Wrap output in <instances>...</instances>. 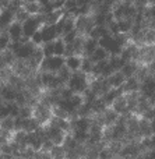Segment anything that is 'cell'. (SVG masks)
Returning a JSON list of instances; mask_svg holds the SVG:
<instances>
[{
    "label": "cell",
    "instance_id": "obj_1",
    "mask_svg": "<svg viewBox=\"0 0 155 159\" xmlns=\"http://www.w3.org/2000/svg\"><path fill=\"white\" fill-rule=\"evenodd\" d=\"M91 81V75H87L81 71H75L71 74L70 80L67 81V85L74 93H81L83 95L88 89V84Z\"/></svg>",
    "mask_w": 155,
    "mask_h": 159
},
{
    "label": "cell",
    "instance_id": "obj_2",
    "mask_svg": "<svg viewBox=\"0 0 155 159\" xmlns=\"http://www.w3.org/2000/svg\"><path fill=\"white\" fill-rule=\"evenodd\" d=\"M63 66H64V57L63 56L45 57L43 60H42L41 66H39L38 73H52V74H56Z\"/></svg>",
    "mask_w": 155,
    "mask_h": 159
},
{
    "label": "cell",
    "instance_id": "obj_3",
    "mask_svg": "<svg viewBox=\"0 0 155 159\" xmlns=\"http://www.w3.org/2000/svg\"><path fill=\"white\" fill-rule=\"evenodd\" d=\"M45 127V131H46V137L48 140H50L53 143V145H62L64 141V137H66L67 133L63 131L62 129L56 126H52V124H42Z\"/></svg>",
    "mask_w": 155,
    "mask_h": 159
},
{
    "label": "cell",
    "instance_id": "obj_4",
    "mask_svg": "<svg viewBox=\"0 0 155 159\" xmlns=\"http://www.w3.org/2000/svg\"><path fill=\"white\" fill-rule=\"evenodd\" d=\"M42 25V16H31L27 21L22 22V34L27 38H31L35 31H38Z\"/></svg>",
    "mask_w": 155,
    "mask_h": 159
},
{
    "label": "cell",
    "instance_id": "obj_5",
    "mask_svg": "<svg viewBox=\"0 0 155 159\" xmlns=\"http://www.w3.org/2000/svg\"><path fill=\"white\" fill-rule=\"evenodd\" d=\"M35 48L36 46L34 43H31V41L27 42V43H21V42H20V46L17 48V50L14 52V56H16L17 60H28V59L32 56Z\"/></svg>",
    "mask_w": 155,
    "mask_h": 159
},
{
    "label": "cell",
    "instance_id": "obj_6",
    "mask_svg": "<svg viewBox=\"0 0 155 159\" xmlns=\"http://www.w3.org/2000/svg\"><path fill=\"white\" fill-rule=\"evenodd\" d=\"M109 107H112V109L116 113H119L120 116H125V115L130 113L129 112V103H127V96L126 95H122V96H119V98H116Z\"/></svg>",
    "mask_w": 155,
    "mask_h": 159
},
{
    "label": "cell",
    "instance_id": "obj_7",
    "mask_svg": "<svg viewBox=\"0 0 155 159\" xmlns=\"http://www.w3.org/2000/svg\"><path fill=\"white\" fill-rule=\"evenodd\" d=\"M14 22V11L11 8H3L0 11V31H6Z\"/></svg>",
    "mask_w": 155,
    "mask_h": 159
},
{
    "label": "cell",
    "instance_id": "obj_8",
    "mask_svg": "<svg viewBox=\"0 0 155 159\" xmlns=\"http://www.w3.org/2000/svg\"><path fill=\"white\" fill-rule=\"evenodd\" d=\"M98 116L101 117L103 126H113V124L116 123V121L119 120V117H120L119 113H116L113 109H112V107H108V109H106L102 115H98Z\"/></svg>",
    "mask_w": 155,
    "mask_h": 159
},
{
    "label": "cell",
    "instance_id": "obj_9",
    "mask_svg": "<svg viewBox=\"0 0 155 159\" xmlns=\"http://www.w3.org/2000/svg\"><path fill=\"white\" fill-rule=\"evenodd\" d=\"M6 31H7V34L10 35L11 42H20V39L24 35V34H22V24H20V22H17V21L10 24V27Z\"/></svg>",
    "mask_w": 155,
    "mask_h": 159
},
{
    "label": "cell",
    "instance_id": "obj_10",
    "mask_svg": "<svg viewBox=\"0 0 155 159\" xmlns=\"http://www.w3.org/2000/svg\"><path fill=\"white\" fill-rule=\"evenodd\" d=\"M140 85H141V82H140L136 77L126 78V81L123 82V85H122L123 93H134V92H139V91H140Z\"/></svg>",
    "mask_w": 155,
    "mask_h": 159
},
{
    "label": "cell",
    "instance_id": "obj_11",
    "mask_svg": "<svg viewBox=\"0 0 155 159\" xmlns=\"http://www.w3.org/2000/svg\"><path fill=\"white\" fill-rule=\"evenodd\" d=\"M41 32H42V38H43V43L46 42H53L55 39H57V32H56L55 25H41Z\"/></svg>",
    "mask_w": 155,
    "mask_h": 159
},
{
    "label": "cell",
    "instance_id": "obj_12",
    "mask_svg": "<svg viewBox=\"0 0 155 159\" xmlns=\"http://www.w3.org/2000/svg\"><path fill=\"white\" fill-rule=\"evenodd\" d=\"M81 61H83V56H69V57H64V64L66 67L70 70L71 73L75 71H80V67H81Z\"/></svg>",
    "mask_w": 155,
    "mask_h": 159
},
{
    "label": "cell",
    "instance_id": "obj_13",
    "mask_svg": "<svg viewBox=\"0 0 155 159\" xmlns=\"http://www.w3.org/2000/svg\"><path fill=\"white\" fill-rule=\"evenodd\" d=\"M139 134H140V138L151 137L154 134L153 129H151L150 120H145V119L140 117V116H139Z\"/></svg>",
    "mask_w": 155,
    "mask_h": 159
},
{
    "label": "cell",
    "instance_id": "obj_14",
    "mask_svg": "<svg viewBox=\"0 0 155 159\" xmlns=\"http://www.w3.org/2000/svg\"><path fill=\"white\" fill-rule=\"evenodd\" d=\"M106 81H108L109 87L116 89V88H122V85H123V82L126 81V78L120 71H115L106 78Z\"/></svg>",
    "mask_w": 155,
    "mask_h": 159
},
{
    "label": "cell",
    "instance_id": "obj_15",
    "mask_svg": "<svg viewBox=\"0 0 155 159\" xmlns=\"http://www.w3.org/2000/svg\"><path fill=\"white\" fill-rule=\"evenodd\" d=\"M22 8L27 11L30 16H41V4L36 0H25Z\"/></svg>",
    "mask_w": 155,
    "mask_h": 159
},
{
    "label": "cell",
    "instance_id": "obj_16",
    "mask_svg": "<svg viewBox=\"0 0 155 159\" xmlns=\"http://www.w3.org/2000/svg\"><path fill=\"white\" fill-rule=\"evenodd\" d=\"M16 95H17V89L14 87H11L10 84L6 82L4 87H3V89H2V93H0L2 99L4 102H14L16 101Z\"/></svg>",
    "mask_w": 155,
    "mask_h": 159
},
{
    "label": "cell",
    "instance_id": "obj_17",
    "mask_svg": "<svg viewBox=\"0 0 155 159\" xmlns=\"http://www.w3.org/2000/svg\"><path fill=\"white\" fill-rule=\"evenodd\" d=\"M88 57L91 59V61L95 64V63H98V61L108 60V59H109V53H108V50H106L105 48L98 46L97 49L91 53V56H88Z\"/></svg>",
    "mask_w": 155,
    "mask_h": 159
},
{
    "label": "cell",
    "instance_id": "obj_18",
    "mask_svg": "<svg viewBox=\"0 0 155 159\" xmlns=\"http://www.w3.org/2000/svg\"><path fill=\"white\" fill-rule=\"evenodd\" d=\"M137 69H139V63H136V61H127V63L123 64L119 71L125 75V78H130L136 75Z\"/></svg>",
    "mask_w": 155,
    "mask_h": 159
},
{
    "label": "cell",
    "instance_id": "obj_19",
    "mask_svg": "<svg viewBox=\"0 0 155 159\" xmlns=\"http://www.w3.org/2000/svg\"><path fill=\"white\" fill-rule=\"evenodd\" d=\"M98 48V41L89 38V36H85L84 39V52H83V57H88L91 56V53L94 52L95 49Z\"/></svg>",
    "mask_w": 155,
    "mask_h": 159
},
{
    "label": "cell",
    "instance_id": "obj_20",
    "mask_svg": "<svg viewBox=\"0 0 155 159\" xmlns=\"http://www.w3.org/2000/svg\"><path fill=\"white\" fill-rule=\"evenodd\" d=\"M0 130L3 133H14V119L11 116L0 120Z\"/></svg>",
    "mask_w": 155,
    "mask_h": 159
},
{
    "label": "cell",
    "instance_id": "obj_21",
    "mask_svg": "<svg viewBox=\"0 0 155 159\" xmlns=\"http://www.w3.org/2000/svg\"><path fill=\"white\" fill-rule=\"evenodd\" d=\"M117 22V30H119V34H130L131 27H133V21L131 20H119Z\"/></svg>",
    "mask_w": 155,
    "mask_h": 159
},
{
    "label": "cell",
    "instance_id": "obj_22",
    "mask_svg": "<svg viewBox=\"0 0 155 159\" xmlns=\"http://www.w3.org/2000/svg\"><path fill=\"white\" fill-rule=\"evenodd\" d=\"M64 50H66V43L63 42V39H55L53 41V53H55V56H63L64 57Z\"/></svg>",
    "mask_w": 155,
    "mask_h": 159
},
{
    "label": "cell",
    "instance_id": "obj_23",
    "mask_svg": "<svg viewBox=\"0 0 155 159\" xmlns=\"http://www.w3.org/2000/svg\"><path fill=\"white\" fill-rule=\"evenodd\" d=\"M49 154L52 159H66V149L63 148V145H53Z\"/></svg>",
    "mask_w": 155,
    "mask_h": 159
},
{
    "label": "cell",
    "instance_id": "obj_24",
    "mask_svg": "<svg viewBox=\"0 0 155 159\" xmlns=\"http://www.w3.org/2000/svg\"><path fill=\"white\" fill-rule=\"evenodd\" d=\"M71 74H73V73L70 71L69 69H67V67H66V64H64V66L62 67V69L59 70L57 73H56V75H57V78L60 80V82L64 85V87H66V85H67V81H69V80H70V77H71Z\"/></svg>",
    "mask_w": 155,
    "mask_h": 159
},
{
    "label": "cell",
    "instance_id": "obj_25",
    "mask_svg": "<svg viewBox=\"0 0 155 159\" xmlns=\"http://www.w3.org/2000/svg\"><path fill=\"white\" fill-rule=\"evenodd\" d=\"M10 42L11 39H10V35L7 34V31H0V53L6 52L8 49Z\"/></svg>",
    "mask_w": 155,
    "mask_h": 159
},
{
    "label": "cell",
    "instance_id": "obj_26",
    "mask_svg": "<svg viewBox=\"0 0 155 159\" xmlns=\"http://www.w3.org/2000/svg\"><path fill=\"white\" fill-rule=\"evenodd\" d=\"M92 67H94V63L91 61L89 57H83V61H81V67H80V71L84 73L87 75H91L92 73Z\"/></svg>",
    "mask_w": 155,
    "mask_h": 159
},
{
    "label": "cell",
    "instance_id": "obj_27",
    "mask_svg": "<svg viewBox=\"0 0 155 159\" xmlns=\"http://www.w3.org/2000/svg\"><path fill=\"white\" fill-rule=\"evenodd\" d=\"M97 159H117V157L105 145L98 151V158Z\"/></svg>",
    "mask_w": 155,
    "mask_h": 159
},
{
    "label": "cell",
    "instance_id": "obj_28",
    "mask_svg": "<svg viewBox=\"0 0 155 159\" xmlns=\"http://www.w3.org/2000/svg\"><path fill=\"white\" fill-rule=\"evenodd\" d=\"M30 14L27 13V11L24 10V8H18V10H16V13H14V21L20 22V24H22L24 21H27L28 18H30Z\"/></svg>",
    "mask_w": 155,
    "mask_h": 159
},
{
    "label": "cell",
    "instance_id": "obj_29",
    "mask_svg": "<svg viewBox=\"0 0 155 159\" xmlns=\"http://www.w3.org/2000/svg\"><path fill=\"white\" fill-rule=\"evenodd\" d=\"M20 117L21 119H31L34 116V107L31 105H24L20 107Z\"/></svg>",
    "mask_w": 155,
    "mask_h": 159
},
{
    "label": "cell",
    "instance_id": "obj_30",
    "mask_svg": "<svg viewBox=\"0 0 155 159\" xmlns=\"http://www.w3.org/2000/svg\"><path fill=\"white\" fill-rule=\"evenodd\" d=\"M30 41H31V43H34L35 46H42V45H43V38H42L41 30L35 31V32H34V35L30 38Z\"/></svg>",
    "mask_w": 155,
    "mask_h": 159
},
{
    "label": "cell",
    "instance_id": "obj_31",
    "mask_svg": "<svg viewBox=\"0 0 155 159\" xmlns=\"http://www.w3.org/2000/svg\"><path fill=\"white\" fill-rule=\"evenodd\" d=\"M7 106H8V113H10V116L13 119L18 117L20 115V105H17L16 102H7Z\"/></svg>",
    "mask_w": 155,
    "mask_h": 159
},
{
    "label": "cell",
    "instance_id": "obj_32",
    "mask_svg": "<svg viewBox=\"0 0 155 159\" xmlns=\"http://www.w3.org/2000/svg\"><path fill=\"white\" fill-rule=\"evenodd\" d=\"M42 52H43V56L45 57H52V56H55V53H53V42H46V43H43L41 46Z\"/></svg>",
    "mask_w": 155,
    "mask_h": 159
},
{
    "label": "cell",
    "instance_id": "obj_33",
    "mask_svg": "<svg viewBox=\"0 0 155 159\" xmlns=\"http://www.w3.org/2000/svg\"><path fill=\"white\" fill-rule=\"evenodd\" d=\"M78 36V34H77V31H71V32H67V34H64L63 36H60L62 39H63V42L64 43H71L73 41H74L75 38Z\"/></svg>",
    "mask_w": 155,
    "mask_h": 159
},
{
    "label": "cell",
    "instance_id": "obj_34",
    "mask_svg": "<svg viewBox=\"0 0 155 159\" xmlns=\"http://www.w3.org/2000/svg\"><path fill=\"white\" fill-rule=\"evenodd\" d=\"M53 147V143L50 140H45L43 144H42V148H41V152H49Z\"/></svg>",
    "mask_w": 155,
    "mask_h": 159
},
{
    "label": "cell",
    "instance_id": "obj_35",
    "mask_svg": "<svg viewBox=\"0 0 155 159\" xmlns=\"http://www.w3.org/2000/svg\"><path fill=\"white\" fill-rule=\"evenodd\" d=\"M141 154H143V158L144 159H155V148L150 149V151L141 152Z\"/></svg>",
    "mask_w": 155,
    "mask_h": 159
},
{
    "label": "cell",
    "instance_id": "obj_36",
    "mask_svg": "<svg viewBox=\"0 0 155 159\" xmlns=\"http://www.w3.org/2000/svg\"><path fill=\"white\" fill-rule=\"evenodd\" d=\"M148 71H150V75L151 77H155V60L153 61V63H150L148 64Z\"/></svg>",
    "mask_w": 155,
    "mask_h": 159
},
{
    "label": "cell",
    "instance_id": "obj_37",
    "mask_svg": "<svg viewBox=\"0 0 155 159\" xmlns=\"http://www.w3.org/2000/svg\"><path fill=\"white\" fill-rule=\"evenodd\" d=\"M36 2L41 4V7H45V6H48L50 2H52V0H36Z\"/></svg>",
    "mask_w": 155,
    "mask_h": 159
},
{
    "label": "cell",
    "instance_id": "obj_38",
    "mask_svg": "<svg viewBox=\"0 0 155 159\" xmlns=\"http://www.w3.org/2000/svg\"><path fill=\"white\" fill-rule=\"evenodd\" d=\"M80 159H97V157H94V155H89V154H87V155H84V157H81Z\"/></svg>",
    "mask_w": 155,
    "mask_h": 159
},
{
    "label": "cell",
    "instance_id": "obj_39",
    "mask_svg": "<svg viewBox=\"0 0 155 159\" xmlns=\"http://www.w3.org/2000/svg\"><path fill=\"white\" fill-rule=\"evenodd\" d=\"M150 124H151V129H153V131L155 133V117L150 120Z\"/></svg>",
    "mask_w": 155,
    "mask_h": 159
},
{
    "label": "cell",
    "instance_id": "obj_40",
    "mask_svg": "<svg viewBox=\"0 0 155 159\" xmlns=\"http://www.w3.org/2000/svg\"><path fill=\"white\" fill-rule=\"evenodd\" d=\"M4 84H6V82H4V80H3V78H0V93H2V89H3V87H4Z\"/></svg>",
    "mask_w": 155,
    "mask_h": 159
},
{
    "label": "cell",
    "instance_id": "obj_41",
    "mask_svg": "<svg viewBox=\"0 0 155 159\" xmlns=\"http://www.w3.org/2000/svg\"><path fill=\"white\" fill-rule=\"evenodd\" d=\"M151 140H153V144H154V145H155V133H154V134H153V135H151Z\"/></svg>",
    "mask_w": 155,
    "mask_h": 159
},
{
    "label": "cell",
    "instance_id": "obj_42",
    "mask_svg": "<svg viewBox=\"0 0 155 159\" xmlns=\"http://www.w3.org/2000/svg\"><path fill=\"white\" fill-rule=\"evenodd\" d=\"M3 103H4V101H3V99H2V96H0V106H2Z\"/></svg>",
    "mask_w": 155,
    "mask_h": 159
},
{
    "label": "cell",
    "instance_id": "obj_43",
    "mask_svg": "<svg viewBox=\"0 0 155 159\" xmlns=\"http://www.w3.org/2000/svg\"><path fill=\"white\" fill-rule=\"evenodd\" d=\"M2 10H3V8H2V6H0V11H2Z\"/></svg>",
    "mask_w": 155,
    "mask_h": 159
}]
</instances>
